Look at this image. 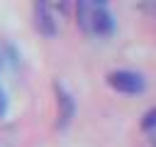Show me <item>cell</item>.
Segmentation results:
<instances>
[{"mask_svg": "<svg viewBox=\"0 0 156 147\" xmlns=\"http://www.w3.org/2000/svg\"><path fill=\"white\" fill-rule=\"evenodd\" d=\"M149 142H151V147H156V130L151 132V137H149Z\"/></svg>", "mask_w": 156, "mask_h": 147, "instance_id": "7", "label": "cell"}, {"mask_svg": "<svg viewBox=\"0 0 156 147\" xmlns=\"http://www.w3.org/2000/svg\"><path fill=\"white\" fill-rule=\"evenodd\" d=\"M76 22L85 34H95V37H105L115 29V17L107 10V5L95 0H80L76 5Z\"/></svg>", "mask_w": 156, "mask_h": 147, "instance_id": "1", "label": "cell"}, {"mask_svg": "<svg viewBox=\"0 0 156 147\" xmlns=\"http://www.w3.org/2000/svg\"><path fill=\"white\" fill-rule=\"evenodd\" d=\"M34 24L41 34L46 37H54L56 29H58V20L54 15V5L49 2H34Z\"/></svg>", "mask_w": 156, "mask_h": 147, "instance_id": "3", "label": "cell"}, {"mask_svg": "<svg viewBox=\"0 0 156 147\" xmlns=\"http://www.w3.org/2000/svg\"><path fill=\"white\" fill-rule=\"evenodd\" d=\"M141 127L146 132H154L156 130V108H149L144 115H141Z\"/></svg>", "mask_w": 156, "mask_h": 147, "instance_id": "5", "label": "cell"}, {"mask_svg": "<svg viewBox=\"0 0 156 147\" xmlns=\"http://www.w3.org/2000/svg\"><path fill=\"white\" fill-rule=\"evenodd\" d=\"M54 91H56V125H58V127H66V125L71 123L73 113H76V103H73L71 93H68L63 86L56 83Z\"/></svg>", "mask_w": 156, "mask_h": 147, "instance_id": "4", "label": "cell"}, {"mask_svg": "<svg viewBox=\"0 0 156 147\" xmlns=\"http://www.w3.org/2000/svg\"><path fill=\"white\" fill-rule=\"evenodd\" d=\"M7 113V96H5V91L0 88V118Z\"/></svg>", "mask_w": 156, "mask_h": 147, "instance_id": "6", "label": "cell"}, {"mask_svg": "<svg viewBox=\"0 0 156 147\" xmlns=\"http://www.w3.org/2000/svg\"><path fill=\"white\" fill-rule=\"evenodd\" d=\"M107 83L119 91V93H141L146 81L139 71H132V69H115L107 74Z\"/></svg>", "mask_w": 156, "mask_h": 147, "instance_id": "2", "label": "cell"}]
</instances>
